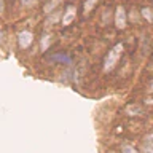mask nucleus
Returning <instances> with one entry per match:
<instances>
[{
    "label": "nucleus",
    "mask_w": 153,
    "mask_h": 153,
    "mask_svg": "<svg viewBox=\"0 0 153 153\" xmlns=\"http://www.w3.org/2000/svg\"><path fill=\"white\" fill-rule=\"evenodd\" d=\"M123 50H124V45L123 43H117L112 50L107 53V56H105V61H104V70L105 72H110L115 69V65L118 64L120 57L123 54Z\"/></svg>",
    "instance_id": "1"
},
{
    "label": "nucleus",
    "mask_w": 153,
    "mask_h": 153,
    "mask_svg": "<svg viewBox=\"0 0 153 153\" xmlns=\"http://www.w3.org/2000/svg\"><path fill=\"white\" fill-rule=\"evenodd\" d=\"M18 42H19V46H21L22 50H26V48H29V46H30V43L33 42V33H32L30 30H22V32H19Z\"/></svg>",
    "instance_id": "2"
},
{
    "label": "nucleus",
    "mask_w": 153,
    "mask_h": 153,
    "mask_svg": "<svg viewBox=\"0 0 153 153\" xmlns=\"http://www.w3.org/2000/svg\"><path fill=\"white\" fill-rule=\"evenodd\" d=\"M115 24H117L118 29L126 27V11H124L123 7L117 8V13H115Z\"/></svg>",
    "instance_id": "3"
},
{
    "label": "nucleus",
    "mask_w": 153,
    "mask_h": 153,
    "mask_svg": "<svg viewBox=\"0 0 153 153\" xmlns=\"http://www.w3.org/2000/svg\"><path fill=\"white\" fill-rule=\"evenodd\" d=\"M75 14H76V8L74 7V5L67 7L64 16H62V26H69V24L75 19Z\"/></svg>",
    "instance_id": "4"
},
{
    "label": "nucleus",
    "mask_w": 153,
    "mask_h": 153,
    "mask_svg": "<svg viewBox=\"0 0 153 153\" xmlns=\"http://www.w3.org/2000/svg\"><path fill=\"white\" fill-rule=\"evenodd\" d=\"M142 153H153V134H148V136L143 139Z\"/></svg>",
    "instance_id": "5"
},
{
    "label": "nucleus",
    "mask_w": 153,
    "mask_h": 153,
    "mask_svg": "<svg viewBox=\"0 0 153 153\" xmlns=\"http://www.w3.org/2000/svg\"><path fill=\"white\" fill-rule=\"evenodd\" d=\"M50 45H51V35L45 33V35L42 37V42H40V48H42V51H46L48 48H50Z\"/></svg>",
    "instance_id": "6"
},
{
    "label": "nucleus",
    "mask_w": 153,
    "mask_h": 153,
    "mask_svg": "<svg viewBox=\"0 0 153 153\" xmlns=\"http://www.w3.org/2000/svg\"><path fill=\"white\" fill-rule=\"evenodd\" d=\"M126 112H128V115H131V117H136V115H139L142 112V108L139 107V105H129L126 108Z\"/></svg>",
    "instance_id": "7"
},
{
    "label": "nucleus",
    "mask_w": 153,
    "mask_h": 153,
    "mask_svg": "<svg viewBox=\"0 0 153 153\" xmlns=\"http://www.w3.org/2000/svg\"><path fill=\"white\" fill-rule=\"evenodd\" d=\"M51 61H61V62H65V64H72L70 56H64V54H56V56H53Z\"/></svg>",
    "instance_id": "8"
},
{
    "label": "nucleus",
    "mask_w": 153,
    "mask_h": 153,
    "mask_svg": "<svg viewBox=\"0 0 153 153\" xmlns=\"http://www.w3.org/2000/svg\"><path fill=\"white\" fill-rule=\"evenodd\" d=\"M59 3H61V0H53V2L46 3V5H45V13H51Z\"/></svg>",
    "instance_id": "9"
},
{
    "label": "nucleus",
    "mask_w": 153,
    "mask_h": 153,
    "mask_svg": "<svg viewBox=\"0 0 153 153\" xmlns=\"http://www.w3.org/2000/svg\"><path fill=\"white\" fill-rule=\"evenodd\" d=\"M97 2H99V0H86V2H85V7H83L85 13H89L91 10L94 8V5L97 3Z\"/></svg>",
    "instance_id": "10"
},
{
    "label": "nucleus",
    "mask_w": 153,
    "mask_h": 153,
    "mask_svg": "<svg viewBox=\"0 0 153 153\" xmlns=\"http://www.w3.org/2000/svg\"><path fill=\"white\" fill-rule=\"evenodd\" d=\"M142 16L145 18L148 22H153V11H152L150 8H143L142 10Z\"/></svg>",
    "instance_id": "11"
},
{
    "label": "nucleus",
    "mask_w": 153,
    "mask_h": 153,
    "mask_svg": "<svg viewBox=\"0 0 153 153\" xmlns=\"http://www.w3.org/2000/svg\"><path fill=\"white\" fill-rule=\"evenodd\" d=\"M121 153H139V152H137L132 145H128V143H124V145L121 147Z\"/></svg>",
    "instance_id": "12"
},
{
    "label": "nucleus",
    "mask_w": 153,
    "mask_h": 153,
    "mask_svg": "<svg viewBox=\"0 0 153 153\" xmlns=\"http://www.w3.org/2000/svg\"><path fill=\"white\" fill-rule=\"evenodd\" d=\"M38 2V0H21V3H22V7H26V8H29V7H33Z\"/></svg>",
    "instance_id": "13"
},
{
    "label": "nucleus",
    "mask_w": 153,
    "mask_h": 153,
    "mask_svg": "<svg viewBox=\"0 0 153 153\" xmlns=\"http://www.w3.org/2000/svg\"><path fill=\"white\" fill-rule=\"evenodd\" d=\"M3 10H5V3H3V0H0V14L3 13Z\"/></svg>",
    "instance_id": "14"
},
{
    "label": "nucleus",
    "mask_w": 153,
    "mask_h": 153,
    "mask_svg": "<svg viewBox=\"0 0 153 153\" xmlns=\"http://www.w3.org/2000/svg\"><path fill=\"white\" fill-rule=\"evenodd\" d=\"M148 91H153V80L148 83Z\"/></svg>",
    "instance_id": "15"
},
{
    "label": "nucleus",
    "mask_w": 153,
    "mask_h": 153,
    "mask_svg": "<svg viewBox=\"0 0 153 153\" xmlns=\"http://www.w3.org/2000/svg\"><path fill=\"white\" fill-rule=\"evenodd\" d=\"M3 37H5V35H3V30H2V29H0V42L3 40Z\"/></svg>",
    "instance_id": "16"
},
{
    "label": "nucleus",
    "mask_w": 153,
    "mask_h": 153,
    "mask_svg": "<svg viewBox=\"0 0 153 153\" xmlns=\"http://www.w3.org/2000/svg\"><path fill=\"white\" fill-rule=\"evenodd\" d=\"M148 102H150V104H153V97H152V99H150V100H148Z\"/></svg>",
    "instance_id": "17"
}]
</instances>
